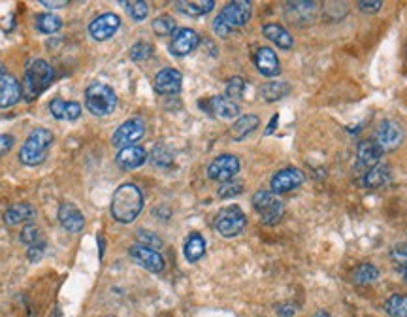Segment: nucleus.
I'll list each match as a JSON object with an SVG mask.
<instances>
[{
	"label": "nucleus",
	"instance_id": "1",
	"mask_svg": "<svg viewBox=\"0 0 407 317\" xmlns=\"http://www.w3.org/2000/svg\"><path fill=\"white\" fill-rule=\"evenodd\" d=\"M144 209V193L136 184H123L112 197V216L119 223H132Z\"/></svg>",
	"mask_w": 407,
	"mask_h": 317
},
{
	"label": "nucleus",
	"instance_id": "2",
	"mask_svg": "<svg viewBox=\"0 0 407 317\" xmlns=\"http://www.w3.org/2000/svg\"><path fill=\"white\" fill-rule=\"evenodd\" d=\"M253 15V4L247 0H234L229 2L221 10V13L213 20V32L219 38H226L232 32L247 25V21Z\"/></svg>",
	"mask_w": 407,
	"mask_h": 317
},
{
	"label": "nucleus",
	"instance_id": "3",
	"mask_svg": "<svg viewBox=\"0 0 407 317\" xmlns=\"http://www.w3.org/2000/svg\"><path fill=\"white\" fill-rule=\"evenodd\" d=\"M53 76H55V72H53L49 63H45L42 59L32 61L31 66L26 68L25 78H23V87H21V93L25 96V101L31 102L34 98H38L47 89V85L51 83Z\"/></svg>",
	"mask_w": 407,
	"mask_h": 317
},
{
	"label": "nucleus",
	"instance_id": "4",
	"mask_svg": "<svg viewBox=\"0 0 407 317\" xmlns=\"http://www.w3.org/2000/svg\"><path fill=\"white\" fill-rule=\"evenodd\" d=\"M51 144H53V133L47 128H34L25 144L20 149L21 163L26 166H38L42 165L47 157Z\"/></svg>",
	"mask_w": 407,
	"mask_h": 317
},
{
	"label": "nucleus",
	"instance_id": "5",
	"mask_svg": "<svg viewBox=\"0 0 407 317\" xmlns=\"http://www.w3.org/2000/svg\"><path fill=\"white\" fill-rule=\"evenodd\" d=\"M85 104L91 114L104 117V115L114 114L117 108V95L106 83L95 82L85 91Z\"/></svg>",
	"mask_w": 407,
	"mask_h": 317
},
{
	"label": "nucleus",
	"instance_id": "6",
	"mask_svg": "<svg viewBox=\"0 0 407 317\" xmlns=\"http://www.w3.org/2000/svg\"><path fill=\"white\" fill-rule=\"evenodd\" d=\"M253 206L264 225H275L285 214V204L272 191H259L253 195Z\"/></svg>",
	"mask_w": 407,
	"mask_h": 317
},
{
	"label": "nucleus",
	"instance_id": "7",
	"mask_svg": "<svg viewBox=\"0 0 407 317\" xmlns=\"http://www.w3.org/2000/svg\"><path fill=\"white\" fill-rule=\"evenodd\" d=\"M213 225H215V230L221 236L234 238V236L243 233V228L247 225V217H245L240 206H226L217 214Z\"/></svg>",
	"mask_w": 407,
	"mask_h": 317
},
{
	"label": "nucleus",
	"instance_id": "8",
	"mask_svg": "<svg viewBox=\"0 0 407 317\" xmlns=\"http://www.w3.org/2000/svg\"><path fill=\"white\" fill-rule=\"evenodd\" d=\"M404 128L392 119H385L379 123V127L376 128V133H374V142H376V146L381 149V153H388V152H394L398 147L401 146V142H404Z\"/></svg>",
	"mask_w": 407,
	"mask_h": 317
},
{
	"label": "nucleus",
	"instance_id": "9",
	"mask_svg": "<svg viewBox=\"0 0 407 317\" xmlns=\"http://www.w3.org/2000/svg\"><path fill=\"white\" fill-rule=\"evenodd\" d=\"M146 134V123L140 117H132V119L125 121L123 125L117 127V131L112 136V144L115 147H128L136 146V142Z\"/></svg>",
	"mask_w": 407,
	"mask_h": 317
},
{
	"label": "nucleus",
	"instance_id": "10",
	"mask_svg": "<svg viewBox=\"0 0 407 317\" xmlns=\"http://www.w3.org/2000/svg\"><path fill=\"white\" fill-rule=\"evenodd\" d=\"M240 166H242L240 158L236 155H219L208 166V178L213 179V182L226 184V182L236 178V174L240 172Z\"/></svg>",
	"mask_w": 407,
	"mask_h": 317
},
{
	"label": "nucleus",
	"instance_id": "11",
	"mask_svg": "<svg viewBox=\"0 0 407 317\" xmlns=\"http://www.w3.org/2000/svg\"><path fill=\"white\" fill-rule=\"evenodd\" d=\"M128 255L132 257L134 263H138L141 268H146L149 272L159 274L162 272L166 267L164 257H162L157 249L146 248V246H140V244H136V246H132V248L128 249Z\"/></svg>",
	"mask_w": 407,
	"mask_h": 317
},
{
	"label": "nucleus",
	"instance_id": "12",
	"mask_svg": "<svg viewBox=\"0 0 407 317\" xmlns=\"http://www.w3.org/2000/svg\"><path fill=\"white\" fill-rule=\"evenodd\" d=\"M305 182L304 172L294 168V166H289V168H283L277 174H274V178L270 182V191L272 193H289V191L298 189L300 185Z\"/></svg>",
	"mask_w": 407,
	"mask_h": 317
},
{
	"label": "nucleus",
	"instance_id": "13",
	"mask_svg": "<svg viewBox=\"0 0 407 317\" xmlns=\"http://www.w3.org/2000/svg\"><path fill=\"white\" fill-rule=\"evenodd\" d=\"M119 27H121L119 15L108 12L102 13V15H98V17H95V20L91 21L89 32L96 42H104V40L112 38L115 32L119 31Z\"/></svg>",
	"mask_w": 407,
	"mask_h": 317
},
{
	"label": "nucleus",
	"instance_id": "14",
	"mask_svg": "<svg viewBox=\"0 0 407 317\" xmlns=\"http://www.w3.org/2000/svg\"><path fill=\"white\" fill-rule=\"evenodd\" d=\"M198 44H200V36H198L197 31L192 29H178V31L172 34V40H170V53L176 55V57H185L192 51L197 50Z\"/></svg>",
	"mask_w": 407,
	"mask_h": 317
},
{
	"label": "nucleus",
	"instance_id": "15",
	"mask_svg": "<svg viewBox=\"0 0 407 317\" xmlns=\"http://www.w3.org/2000/svg\"><path fill=\"white\" fill-rule=\"evenodd\" d=\"M153 85L159 95H178L183 85V76L178 68H162L155 76Z\"/></svg>",
	"mask_w": 407,
	"mask_h": 317
},
{
	"label": "nucleus",
	"instance_id": "16",
	"mask_svg": "<svg viewBox=\"0 0 407 317\" xmlns=\"http://www.w3.org/2000/svg\"><path fill=\"white\" fill-rule=\"evenodd\" d=\"M200 108L210 112L211 115H215L219 119H232V117H238V114H240V106L226 96H211L206 102H200Z\"/></svg>",
	"mask_w": 407,
	"mask_h": 317
},
{
	"label": "nucleus",
	"instance_id": "17",
	"mask_svg": "<svg viewBox=\"0 0 407 317\" xmlns=\"http://www.w3.org/2000/svg\"><path fill=\"white\" fill-rule=\"evenodd\" d=\"M381 149L376 146L374 140H364L356 147V168L364 170V174L371 170L374 166L379 165V158H381Z\"/></svg>",
	"mask_w": 407,
	"mask_h": 317
},
{
	"label": "nucleus",
	"instance_id": "18",
	"mask_svg": "<svg viewBox=\"0 0 407 317\" xmlns=\"http://www.w3.org/2000/svg\"><path fill=\"white\" fill-rule=\"evenodd\" d=\"M21 85L12 74L0 72V108H12L21 98Z\"/></svg>",
	"mask_w": 407,
	"mask_h": 317
},
{
	"label": "nucleus",
	"instance_id": "19",
	"mask_svg": "<svg viewBox=\"0 0 407 317\" xmlns=\"http://www.w3.org/2000/svg\"><path fill=\"white\" fill-rule=\"evenodd\" d=\"M254 64H256V68H259L262 76L275 78L281 74L279 59L274 53V50H270V47H259L256 50V53H254Z\"/></svg>",
	"mask_w": 407,
	"mask_h": 317
},
{
	"label": "nucleus",
	"instance_id": "20",
	"mask_svg": "<svg viewBox=\"0 0 407 317\" xmlns=\"http://www.w3.org/2000/svg\"><path fill=\"white\" fill-rule=\"evenodd\" d=\"M147 161V152L141 146H128L123 147L121 152L117 153L115 157V163L123 170H136L140 168L144 163Z\"/></svg>",
	"mask_w": 407,
	"mask_h": 317
},
{
	"label": "nucleus",
	"instance_id": "21",
	"mask_svg": "<svg viewBox=\"0 0 407 317\" xmlns=\"http://www.w3.org/2000/svg\"><path fill=\"white\" fill-rule=\"evenodd\" d=\"M59 221L68 233H79L85 227V217L76 204L63 202L59 208Z\"/></svg>",
	"mask_w": 407,
	"mask_h": 317
},
{
	"label": "nucleus",
	"instance_id": "22",
	"mask_svg": "<svg viewBox=\"0 0 407 317\" xmlns=\"http://www.w3.org/2000/svg\"><path fill=\"white\" fill-rule=\"evenodd\" d=\"M262 34L270 42H274L277 47H281V50H291L294 45L293 34L286 31L285 27H281L279 23H266V25L262 27Z\"/></svg>",
	"mask_w": 407,
	"mask_h": 317
},
{
	"label": "nucleus",
	"instance_id": "23",
	"mask_svg": "<svg viewBox=\"0 0 407 317\" xmlns=\"http://www.w3.org/2000/svg\"><path fill=\"white\" fill-rule=\"evenodd\" d=\"M49 112L53 114L55 119L61 121H76L82 115V106L77 102H68L63 98H55L51 101Z\"/></svg>",
	"mask_w": 407,
	"mask_h": 317
},
{
	"label": "nucleus",
	"instance_id": "24",
	"mask_svg": "<svg viewBox=\"0 0 407 317\" xmlns=\"http://www.w3.org/2000/svg\"><path fill=\"white\" fill-rule=\"evenodd\" d=\"M176 8L189 17H202L215 8V2L213 0H179L176 2Z\"/></svg>",
	"mask_w": 407,
	"mask_h": 317
},
{
	"label": "nucleus",
	"instance_id": "25",
	"mask_svg": "<svg viewBox=\"0 0 407 317\" xmlns=\"http://www.w3.org/2000/svg\"><path fill=\"white\" fill-rule=\"evenodd\" d=\"M261 125V119H259V115L254 114H247L242 115V117H238L234 125L230 127V138L232 140H243L245 136L253 133L254 128H259Z\"/></svg>",
	"mask_w": 407,
	"mask_h": 317
},
{
	"label": "nucleus",
	"instance_id": "26",
	"mask_svg": "<svg viewBox=\"0 0 407 317\" xmlns=\"http://www.w3.org/2000/svg\"><path fill=\"white\" fill-rule=\"evenodd\" d=\"M390 166L388 165H379L374 166L371 170H368L366 174H364L362 178V184L364 187H368V189H379V187H383V185H387L388 182H390Z\"/></svg>",
	"mask_w": 407,
	"mask_h": 317
},
{
	"label": "nucleus",
	"instance_id": "27",
	"mask_svg": "<svg viewBox=\"0 0 407 317\" xmlns=\"http://www.w3.org/2000/svg\"><path fill=\"white\" fill-rule=\"evenodd\" d=\"M32 217H34V208H32L31 204L17 202L13 204L12 208L6 209V214H4V223H6L8 227H15V225H20V223L31 221Z\"/></svg>",
	"mask_w": 407,
	"mask_h": 317
},
{
	"label": "nucleus",
	"instance_id": "28",
	"mask_svg": "<svg viewBox=\"0 0 407 317\" xmlns=\"http://www.w3.org/2000/svg\"><path fill=\"white\" fill-rule=\"evenodd\" d=\"M183 253L185 259L189 260V263H197L204 257L206 253V240H204L202 235H198V233H192L187 242H185L183 246Z\"/></svg>",
	"mask_w": 407,
	"mask_h": 317
},
{
	"label": "nucleus",
	"instance_id": "29",
	"mask_svg": "<svg viewBox=\"0 0 407 317\" xmlns=\"http://www.w3.org/2000/svg\"><path fill=\"white\" fill-rule=\"evenodd\" d=\"M376 279H379V270H377V267H374L371 263L358 265V267L353 270V281H355L356 286H369V283H374Z\"/></svg>",
	"mask_w": 407,
	"mask_h": 317
},
{
	"label": "nucleus",
	"instance_id": "30",
	"mask_svg": "<svg viewBox=\"0 0 407 317\" xmlns=\"http://www.w3.org/2000/svg\"><path fill=\"white\" fill-rule=\"evenodd\" d=\"M286 95H289V85L285 82H268L261 87V96L266 102L281 101Z\"/></svg>",
	"mask_w": 407,
	"mask_h": 317
},
{
	"label": "nucleus",
	"instance_id": "31",
	"mask_svg": "<svg viewBox=\"0 0 407 317\" xmlns=\"http://www.w3.org/2000/svg\"><path fill=\"white\" fill-rule=\"evenodd\" d=\"M61 27H63V21L53 13H40L36 17V29L40 32H45V34H53V32L61 31Z\"/></svg>",
	"mask_w": 407,
	"mask_h": 317
},
{
	"label": "nucleus",
	"instance_id": "32",
	"mask_svg": "<svg viewBox=\"0 0 407 317\" xmlns=\"http://www.w3.org/2000/svg\"><path fill=\"white\" fill-rule=\"evenodd\" d=\"M385 310L390 317H407V297L406 295H392L387 300Z\"/></svg>",
	"mask_w": 407,
	"mask_h": 317
},
{
	"label": "nucleus",
	"instance_id": "33",
	"mask_svg": "<svg viewBox=\"0 0 407 317\" xmlns=\"http://www.w3.org/2000/svg\"><path fill=\"white\" fill-rule=\"evenodd\" d=\"M21 242L26 244L29 248H32V246H38V244H44V235H42V230H40L38 225H34V223H26V227L21 230Z\"/></svg>",
	"mask_w": 407,
	"mask_h": 317
},
{
	"label": "nucleus",
	"instance_id": "34",
	"mask_svg": "<svg viewBox=\"0 0 407 317\" xmlns=\"http://www.w3.org/2000/svg\"><path fill=\"white\" fill-rule=\"evenodd\" d=\"M153 32L157 36H168V34H174L176 32V20L170 17V15H160L151 23Z\"/></svg>",
	"mask_w": 407,
	"mask_h": 317
},
{
	"label": "nucleus",
	"instance_id": "35",
	"mask_svg": "<svg viewBox=\"0 0 407 317\" xmlns=\"http://www.w3.org/2000/svg\"><path fill=\"white\" fill-rule=\"evenodd\" d=\"M123 6H127L128 15L132 17L134 21H144L149 13V4L144 2V0H136V2H121Z\"/></svg>",
	"mask_w": 407,
	"mask_h": 317
},
{
	"label": "nucleus",
	"instance_id": "36",
	"mask_svg": "<svg viewBox=\"0 0 407 317\" xmlns=\"http://www.w3.org/2000/svg\"><path fill=\"white\" fill-rule=\"evenodd\" d=\"M245 93V80L243 78H230L229 83H226V98L230 101H240Z\"/></svg>",
	"mask_w": 407,
	"mask_h": 317
},
{
	"label": "nucleus",
	"instance_id": "37",
	"mask_svg": "<svg viewBox=\"0 0 407 317\" xmlns=\"http://www.w3.org/2000/svg\"><path fill=\"white\" fill-rule=\"evenodd\" d=\"M151 163L159 168H166L172 165V153L166 146H157L151 152Z\"/></svg>",
	"mask_w": 407,
	"mask_h": 317
},
{
	"label": "nucleus",
	"instance_id": "38",
	"mask_svg": "<svg viewBox=\"0 0 407 317\" xmlns=\"http://www.w3.org/2000/svg\"><path fill=\"white\" fill-rule=\"evenodd\" d=\"M153 45L147 44V42H138L130 47V59L132 61H146V59L151 57Z\"/></svg>",
	"mask_w": 407,
	"mask_h": 317
},
{
	"label": "nucleus",
	"instance_id": "39",
	"mask_svg": "<svg viewBox=\"0 0 407 317\" xmlns=\"http://www.w3.org/2000/svg\"><path fill=\"white\" fill-rule=\"evenodd\" d=\"M138 242H140V246H146V248H162V240L155 233H149V230H138Z\"/></svg>",
	"mask_w": 407,
	"mask_h": 317
},
{
	"label": "nucleus",
	"instance_id": "40",
	"mask_svg": "<svg viewBox=\"0 0 407 317\" xmlns=\"http://www.w3.org/2000/svg\"><path fill=\"white\" fill-rule=\"evenodd\" d=\"M243 189L242 182H236V179H230L226 184H221L219 187V197L221 198H232L236 195H240Z\"/></svg>",
	"mask_w": 407,
	"mask_h": 317
},
{
	"label": "nucleus",
	"instance_id": "41",
	"mask_svg": "<svg viewBox=\"0 0 407 317\" xmlns=\"http://www.w3.org/2000/svg\"><path fill=\"white\" fill-rule=\"evenodd\" d=\"M392 259L398 263V265H404L407 267V244H400L392 249Z\"/></svg>",
	"mask_w": 407,
	"mask_h": 317
},
{
	"label": "nucleus",
	"instance_id": "42",
	"mask_svg": "<svg viewBox=\"0 0 407 317\" xmlns=\"http://www.w3.org/2000/svg\"><path fill=\"white\" fill-rule=\"evenodd\" d=\"M358 8L362 13H377L383 8L381 0H376V2H358Z\"/></svg>",
	"mask_w": 407,
	"mask_h": 317
},
{
	"label": "nucleus",
	"instance_id": "43",
	"mask_svg": "<svg viewBox=\"0 0 407 317\" xmlns=\"http://www.w3.org/2000/svg\"><path fill=\"white\" fill-rule=\"evenodd\" d=\"M13 147V136L10 134H0V157L6 155Z\"/></svg>",
	"mask_w": 407,
	"mask_h": 317
},
{
	"label": "nucleus",
	"instance_id": "44",
	"mask_svg": "<svg viewBox=\"0 0 407 317\" xmlns=\"http://www.w3.org/2000/svg\"><path fill=\"white\" fill-rule=\"evenodd\" d=\"M42 6L51 8V10H61V8L68 6V0H42Z\"/></svg>",
	"mask_w": 407,
	"mask_h": 317
},
{
	"label": "nucleus",
	"instance_id": "45",
	"mask_svg": "<svg viewBox=\"0 0 407 317\" xmlns=\"http://www.w3.org/2000/svg\"><path fill=\"white\" fill-rule=\"evenodd\" d=\"M294 311H296V308H294V304L277 306V314H279L281 317H291V316H294Z\"/></svg>",
	"mask_w": 407,
	"mask_h": 317
},
{
	"label": "nucleus",
	"instance_id": "46",
	"mask_svg": "<svg viewBox=\"0 0 407 317\" xmlns=\"http://www.w3.org/2000/svg\"><path fill=\"white\" fill-rule=\"evenodd\" d=\"M277 119H279V117H277V115H274V119H272V123H270V127L266 128V136L268 134H272L275 131V125H277Z\"/></svg>",
	"mask_w": 407,
	"mask_h": 317
},
{
	"label": "nucleus",
	"instance_id": "47",
	"mask_svg": "<svg viewBox=\"0 0 407 317\" xmlns=\"http://www.w3.org/2000/svg\"><path fill=\"white\" fill-rule=\"evenodd\" d=\"M313 317H330V314H326L325 310H318L317 314H315V316H313Z\"/></svg>",
	"mask_w": 407,
	"mask_h": 317
},
{
	"label": "nucleus",
	"instance_id": "48",
	"mask_svg": "<svg viewBox=\"0 0 407 317\" xmlns=\"http://www.w3.org/2000/svg\"><path fill=\"white\" fill-rule=\"evenodd\" d=\"M404 278H406V283H407V267H406V270H404Z\"/></svg>",
	"mask_w": 407,
	"mask_h": 317
},
{
	"label": "nucleus",
	"instance_id": "49",
	"mask_svg": "<svg viewBox=\"0 0 407 317\" xmlns=\"http://www.w3.org/2000/svg\"><path fill=\"white\" fill-rule=\"evenodd\" d=\"M51 317H59V311H53V316Z\"/></svg>",
	"mask_w": 407,
	"mask_h": 317
}]
</instances>
